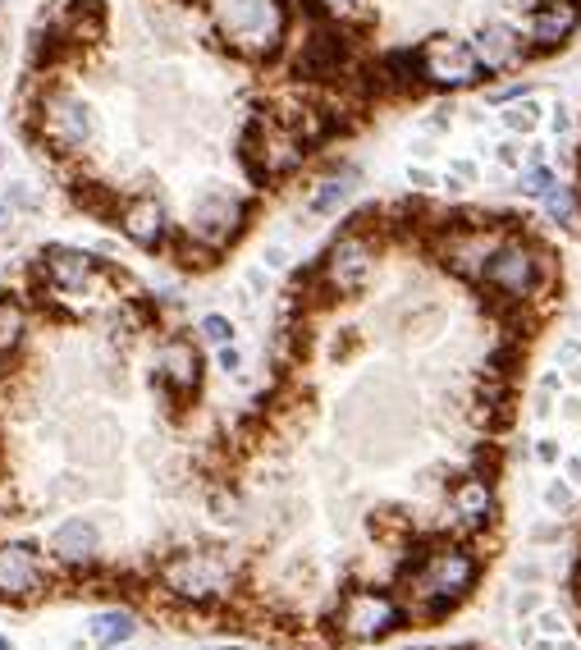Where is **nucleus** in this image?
Listing matches in <instances>:
<instances>
[{"mask_svg": "<svg viewBox=\"0 0 581 650\" xmlns=\"http://www.w3.org/2000/svg\"><path fill=\"white\" fill-rule=\"evenodd\" d=\"M472 582H476V559L467 550H458V545L421 554V564L412 568V577H408L412 596L431 609V614H444L449 605H458Z\"/></svg>", "mask_w": 581, "mask_h": 650, "instance_id": "nucleus-1", "label": "nucleus"}, {"mask_svg": "<svg viewBox=\"0 0 581 650\" xmlns=\"http://www.w3.org/2000/svg\"><path fill=\"white\" fill-rule=\"evenodd\" d=\"M417 60H421V83H435V87H472L481 78V60H476L472 42H458V37H431L417 51Z\"/></svg>", "mask_w": 581, "mask_h": 650, "instance_id": "nucleus-2", "label": "nucleus"}, {"mask_svg": "<svg viewBox=\"0 0 581 650\" xmlns=\"http://www.w3.org/2000/svg\"><path fill=\"white\" fill-rule=\"evenodd\" d=\"M238 225H243V197L229 193V188H206L188 211V234L202 248H225L238 234Z\"/></svg>", "mask_w": 581, "mask_h": 650, "instance_id": "nucleus-3", "label": "nucleus"}, {"mask_svg": "<svg viewBox=\"0 0 581 650\" xmlns=\"http://www.w3.org/2000/svg\"><path fill=\"white\" fill-rule=\"evenodd\" d=\"M481 280L495 293H504V298H527L540 280V261L527 243H499V248L485 257Z\"/></svg>", "mask_w": 581, "mask_h": 650, "instance_id": "nucleus-4", "label": "nucleus"}, {"mask_svg": "<svg viewBox=\"0 0 581 650\" xmlns=\"http://www.w3.org/2000/svg\"><path fill=\"white\" fill-rule=\"evenodd\" d=\"M42 129L51 138V147L60 152H83L87 142L97 138V110L83 97H51L42 110Z\"/></svg>", "mask_w": 581, "mask_h": 650, "instance_id": "nucleus-5", "label": "nucleus"}, {"mask_svg": "<svg viewBox=\"0 0 581 650\" xmlns=\"http://www.w3.org/2000/svg\"><path fill=\"white\" fill-rule=\"evenodd\" d=\"M399 623H403V609L385 591H353L344 600V614H339V628L353 641H376L385 632H394Z\"/></svg>", "mask_w": 581, "mask_h": 650, "instance_id": "nucleus-6", "label": "nucleus"}, {"mask_svg": "<svg viewBox=\"0 0 581 650\" xmlns=\"http://www.w3.org/2000/svg\"><path fill=\"white\" fill-rule=\"evenodd\" d=\"M161 582H165V591H174L183 600H211L225 591L229 573L211 554H174L170 564L161 568Z\"/></svg>", "mask_w": 581, "mask_h": 650, "instance_id": "nucleus-7", "label": "nucleus"}, {"mask_svg": "<svg viewBox=\"0 0 581 650\" xmlns=\"http://www.w3.org/2000/svg\"><path fill=\"white\" fill-rule=\"evenodd\" d=\"M366 280H371V243H366L362 234H344V239L325 252V284L348 298V293H357Z\"/></svg>", "mask_w": 581, "mask_h": 650, "instance_id": "nucleus-8", "label": "nucleus"}, {"mask_svg": "<svg viewBox=\"0 0 581 650\" xmlns=\"http://www.w3.org/2000/svg\"><path fill=\"white\" fill-rule=\"evenodd\" d=\"M577 23H581V0H540L527 23V37L536 51H554V46H563L577 33Z\"/></svg>", "mask_w": 581, "mask_h": 650, "instance_id": "nucleus-9", "label": "nucleus"}, {"mask_svg": "<svg viewBox=\"0 0 581 650\" xmlns=\"http://www.w3.org/2000/svg\"><path fill=\"white\" fill-rule=\"evenodd\" d=\"M46 280L55 284L60 293H78L87 289V284L97 280V257L83 248H69V243H55V248H46Z\"/></svg>", "mask_w": 581, "mask_h": 650, "instance_id": "nucleus-10", "label": "nucleus"}, {"mask_svg": "<svg viewBox=\"0 0 581 650\" xmlns=\"http://www.w3.org/2000/svg\"><path fill=\"white\" fill-rule=\"evenodd\" d=\"M42 586L33 545H0V596L5 600H28Z\"/></svg>", "mask_w": 581, "mask_h": 650, "instance_id": "nucleus-11", "label": "nucleus"}, {"mask_svg": "<svg viewBox=\"0 0 581 650\" xmlns=\"http://www.w3.org/2000/svg\"><path fill=\"white\" fill-rule=\"evenodd\" d=\"M119 229H124V234H129L138 248H161V243H165V229H170V216H165V206L156 202V197H138V202L124 206Z\"/></svg>", "mask_w": 581, "mask_h": 650, "instance_id": "nucleus-12", "label": "nucleus"}, {"mask_svg": "<svg viewBox=\"0 0 581 650\" xmlns=\"http://www.w3.org/2000/svg\"><path fill=\"white\" fill-rule=\"evenodd\" d=\"M472 51L485 74H504V69H513L517 60H522V42H517V33L504 28V23H485L481 33L472 37Z\"/></svg>", "mask_w": 581, "mask_h": 650, "instance_id": "nucleus-13", "label": "nucleus"}, {"mask_svg": "<svg viewBox=\"0 0 581 650\" xmlns=\"http://www.w3.org/2000/svg\"><path fill=\"white\" fill-rule=\"evenodd\" d=\"M97 545H101V536L87 518H69L51 531V550H55V559H65V564H87V559L97 554Z\"/></svg>", "mask_w": 581, "mask_h": 650, "instance_id": "nucleus-14", "label": "nucleus"}, {"mask_svg": "<svg viewBox=\"0 0 581 650\" xmlns=\"http://www.w3.org/2000/svg\"><path fill=\"white\" fill-rule=\"evenodd\" d=\"M161 380H165V385H174L179 394H193L197 390V380H202V362H197L193 344L174 339V344L161 348Z\"/></svg>", "mask_w": 581, "mask_h": 650, "instance_id": "nucleus-15", "label": "nucleus"}, {"mask_svg": "<svg viewBox=\"0 0 581 650\" xmlns=\"http://www.w3.org/2000/svg\"><path fill=\"white\" fill-rule=\"evenodd\" d=\"M453 513L467 522V527H481L495 513V495H490V481L485 477H463L453 486Z\"/></svg>", "mask_w": 581, "mask_h": 650, "instance_id": "nucleus-16", "label": "nucleus"}, {"mask_svg": "<svg viewBox=\"0 0 581 650\" xmlns=\"http://www.w3.org/2000/svg\"><path fill=\"white\" fill-rule=\"evenodd\" d=\"M133 614H124V609H106V614H97L92 623H87V637H92V646L97 650H115L124 646V641L133 637Z\"/></svg>", "mask_w": 581, "mask_h": 650, "instance_id": "nucleus-17", "label": "nucleus"}, {"mask_svg": "<svg viewBox=\"0 0 581 650\" xmlns=\"http://www.w3.org/2000/svg\"><path fill=\"white\" fill-rule=\"evenodd\" d=\"M348 193H353V170L334 174V179H321L316 193L307 197V211H312V216H334V211L348 202Z\"/></svg>", "mask_w": 581, "mask_h": 650, "instance_id": "nucleus-18", "label": "nucleus"}, {"mask_svg": "<svg viewBox=\"0 0 581 650\" xmlns=\"http://www.w3.org/2000/svg\"><path fill=\"white\" fill-rule=\"evenodd\" d=\"M504 133H513V138H531V133H540V120H545V110H540V101L531 97H517L504 106Z\"/></svg>", "mask_w": 581, "mask_h": 650, "instance_id": "nucleus-19", "label": "nucleus"}, {"mask_svg": "<svg viewBox=\"0 0 581 650\" xmlns=\"http://www.w3.org/2000/svg\"><path fill=\"white\" fill-rule=\"evenodd\" d=\"M69 33H74V42H101L106 19H101L97 0H74V10H69Z\"/></svg>", "mask_w": 581, "mask_h": 650, "instance_id": "nucleus-20", "label": "nucleus"}, {"mask_svg": "<svg viewBox=\"0 0 581 650\" xmlns=\"http://www.w3.org/2000/svg\"><path fill=\"white\" fill-rule=\"evenodd\" d=\"M23 339V307L14 298H0V358H10Z\"/></svg>", "mask_w": 581, "mask_h": 650, "instance_id": "nucleus-21", "label": "nucleus"}, {"mask_svg": "<svg viewBox=\"0 0 581 650\" xmlns=\"http://www.w3.org/2000/svg\"><path fill=\"white\" fill-rule=\"evenodd\" d=\"M554 184H559V179H554V165L531 161L527 170H522V179H517V193H527V197H545Z\"/></svg>", "mask_w": 581, "mask_h": 650, "instance_id": "nucleus-22", "label": "nucleus"}, {"mask_svg": "<svg viewBox=\"0 0 581 650\" xmlns=\"http://www.w3.org/2000/svg\"><path fill=\"white\" fill-rule=\"evenodd\" d=\"M540 202H545V211H549L554 220H559V225H572V220H577V202H572V188L554 184L545 197H540Z\"/></svg>", "mask_w": 581, "mask_h": 650, "instance_id": "nucleus-23", "label": "nucleus"}, {"mask_svg": "<svg viewBox=\"0 0 581 650\" xmlns=\"http://www.w3.org/2000/svg\"><path fill=\"white\" fill-rule=\"evenodd\" d=\"M197 330H202V339L211 348L234 344V321H229V316H202V325H197Z\"/></svg>", "mask_w": 581, "mask_h": 650, "instance_id": "nucleus-24", "label": "nucleus"}, {"mask_svg": "<svg viewBox=\"0 0 581 650\" xmlns=\"http://www.w3.org/2000/svg\"><path fill=\"white\" fill-rule=\"evenodd\" d=\"M559 390H563V376H559V371H545V376H540V390H536V412H540V417H549V412H554Z\"/></svg>", "mask_w": 581, "mask_h": 650, "instance_id": "nucleus-25", "label": "nucleus"}, {"mask_svg": "<svg viewBox=\"0 0 581 650\" xmlns=\"http://www.w3.org/2000/svg\"><path fill=\"white\" fill-rule=\"evenodd\" d=\"M572 504H577V495H572V481H549L545 486V509H554V513H568Z\"/></svg>", "mask_w": 581, "mask_h": 650, "instance_id": "nucleus-26", "label": "nucleus"}, {"mask_svg": "<svg viewBox=\"0 0 581 650\" xmlns=\"http://www.w3.org/2000/svg\"><path fill=\"white\" fill-rule=\"evenodd\" d=\"M522 161H527V156H522V142H517L513 133H508L504 142H495V165L499 170H522Z\"/></svg>", "mask_w": 581, "mask_h": 650, "instance_id": "nucleus-27", "label": "nucleus"}, {"mask_svg": "<svg viewBox=\"0 0 581 650\" xmlns=\"http://www.w3.org/2000/svg\"><path fill=\"white\" fill-rule=\"evenodd\" d=\"M216 362H220V371H225V376H234V371L243 367V353H238L234 344H225V348H216Z\"/></svg>", "mask_w": 581, "mask_h": 650, "instance_id": "nucleus-28", "label": "nucleus"}, {"mask_svg": "<svg viewBox=\"0 0 581 650\" xmlns=\"http://www.w3.org/2000/svg\"><path fill=\"white\" fill-rule=\"evenodd\" d=\"M581 362V339H563L559 344V367L568 371V367H577Z\"/></svg>", "mask_w": 581, "mask_h": 650, "instance_id": "nucleus-29", "label": "nucleus"}, {"mask_svg": "<svg viewBox=\"0 0 581 650\" xmlns=\"http://www.w3.org/2000/svg\"><path fill=\"white\" fill-rule=\"evenodd\" d=\"M572 129V120H568V106H554L549 110V133H554V138H563V133Z\"/></svg>", "mask_w": 581, "mask_h": 650, "instance_id": "nucleus-30", "label": "nucleus"}, {"mask_svg": "<svg viewBox=\"0 0 581 650\" xmlns=\"http://www.w3.org/2000/svg\"><path fill=\"white\" fill-rule=\"evenodd\" d=\"M408 184L412 188H440V179H435L431 170H421V165H408Z\"/></svg>", "mask_w": 581, "mask_h": 650, "instance_id": "nucleus-31", "label": "nucleus"}, {"mask_svg": "<svg viewBox=\"0 0 581 650\" xmlns=\"http://www.w3.org/2000/svg\"><path fill=\"white\" fill-rule=\"evenodd\" d=\"M536 628H540V632H549V637H563V618L554 614V609H545V614L536 618Z\"/></svg>", "mask_w": 581, "mask_h": 650, "instance_id": "nucleus-32", "label": "nucleus"}, {"mask_svg": "<svg viewBox=\"0 0 581 650\" xmlns=\"http://www.w3.org/2000/svg\"><path fill=\"white\" fill-rule=\"evenodd\" d=\"M536 458L540 463H559V440H536Z\"/></svg>", "mask_w": 581, "mask_h": 650, "instance_id": "nucleus-33", "label": "nucleus"}, {"mask_svg": "<svg viewBox=\"0 0 581 650\" xmlns=\"http://www.w3.org/2000/svg\"><path fill=\"white\" fill-rule=\"evenodd\" d=\"M325 5V14H348V10H357V0H321Z\"/></svg>", "mask_w": 581, "mask_h": 650, "instance_id": "nucleus-34", "label": "nucleus"}, {"mask_svg": "<svg viewBox=\"0 0 581 650\" xmlns=\"http://www.w3.org/2000/svg\"><path fill=\"white\" fill-rule=\"evenodd\" d=\"M563 417H572V422L581 417V394H568V399H563Z\"/></svg>", "mask_w": 581, "mask_h": 650, "instance_id": "nucleus-35", "label": "nucleus"}, {"mask_svg": "<svg viewBox=\"0 0 581 650\" xmlns=\"http://www.w3.org/2000/svg\"><path fill=\"white\" fill-rule=\"evenodd\" d=\"M266 266H284V248H280V243H270V248H266Z\"/></svg>", "mask_w": 581, "mask_h": 650, "instance_id": "nucleus-36", "label": "nucleus"}, {"mask_svg": "<svg viewBox=\"0 0 581 650\" xmlns=\"http://www.w3.org/2000/svg\"><path fill=\"white\" fill-rule=\"evenodd\" d=\"M568 481L572 486H581V458H568Z\"/></svg>", "mask_w": 581, "mask_h": 650, "instance_id": "nucleus-37", "label": "nucleus"}, {"mask_svg": "<svg viewBox=\"0 0 581 650\" xmlns=\"http://www.w3.org/2000/svg\"><path fill=\"white\" fill-rule=\"evenodd\" d=\"M568 380H572V385H581V362H577V367H568Z\"/></svg>", "mask_w": 581, "mask_h": 650, "instance_id": "nucleus-38", "label": "nucleus"}, {"mask_svg": "<svg viewBox=\"0 0 581 650\" xmlns=\"http://www.w3.org/2000/svg\"><path fill=\"white\" fill-rule=\"evenodd\" d=\"M0 650H14V646H10V641H5V637H0Z\"/></svg>", "mask_w": 581, "mask_h": 650, "instance_id": "nucleus-39", "label": "nucleus"}, {"mask_svg": "<svg viewBox=\"0 0 581 650\" xmlns=\"http://www.w3.org/2000/svg\"><path fill=\"white\" fill-rule=\"evenodd\" d=\"M216 650H243V646H216Z\"/></svg>", "mask_w": 581, "mask_h": 650, "instance_id": "nucleus-40", "label": "nucleus"}, {"mask_svg": "<svg viewBox=\"0 0 581 650\" xmlns=\"http://www.w3.org/2000/svg\"><path fill=\"white\" fill-rule=\"evenodd\" d=\"M0 5H5V0H0Z\"/></svg>", "mask_w": 581, "mask_h": 650, "instance_id": "nucleus-41", "label": "nucleus"}]
</instances>
